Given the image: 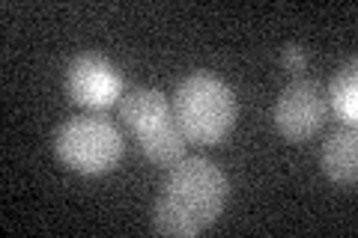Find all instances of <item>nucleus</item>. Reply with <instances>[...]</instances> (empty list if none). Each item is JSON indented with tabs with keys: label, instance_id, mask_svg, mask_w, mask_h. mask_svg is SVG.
Listing matches in <instances>:
<instances>
[{
	"label": "nucleus",
	"instance_id": "6e6552de",
	"mask_svg": "<svg viewBox=\"0 0 358 238\" xmlns=\"http://www.w3.org/2000/svg\"><path fill=\"white\" fill-rule=\"evenodd\" d=\"M329 110H334L343 126H355L358 122V63L355 57L346 60L338 72L331 75L329 89H326Z\"/></svg>",
	"mask_w": 358,
	"mask_h": 238
},
{
	"label": "nucleus",
	"instance_id": "f257e3e1",
	"mask_svg": "<svg viewBox=\"0 0 358 238\" xmlns=\"http://www.w3.org/2000/svg\"><path fill=\"white\" fill-rule=\"evenodd\" d=\"M230 182L209 158H182L171 167L159 200L152 202V230L192 238L209 230L227 206Z\"/></svg>",
	"mask_w": 358,
	"mask_h": 238
},
{
	"label": "nucleus",
	"instance_id": "1a4fd4ad",
	"mask_svg": "<svg viewBox=\"0 0 358 238\" xmlns=\"http://www.w3.org/2000/svg\"><path fill=\"white\" fill-rule=\"evenodd\" d=\"M281 66L289 72V75H301L308 69V54L301 48L299 42H287L281 48Z\"/></svg>",
	"mask_w": 358,
	"mask_h": 238
},
{
	"label": "nucleus",
	"instance_id": "7ed1b4c3",
	"mask_svg": "<svg viewBox=\"0 0 358 238\" xmlns=\"http://www.w3.org/2000/svg\"><path fill=\"white\" fill-rule=\"evenodd\" d=\"M120 119L131 131L134 143L147 155V161L159 167H173L185 158L188 140L179 131L173 105L164 93L150 87H134L120 98Z\"/></svg>",
	"mask_w": 358,
	"mask_h": 238
},
{
	"label": "nucleus",
	"instance_id": "0eeeda50",
	"mask_svg": "<svg viewBox=\"0 0 358 238\" xmlns=\"http://www.w3.org/2000/svg\"><path fill=\"white\" fill-rule=\"evenodd\" d=\"M320 167L334 185H355L358 179V134L355 126L334 128L320 152Z\"/></svg>",
	"mask_w": 358,
	"mask_h": 238
},
{
	"label": "nucleus",
	"instance_id": "423d86ee",
	"mask_svg": "<svg viewBox=\"0 0 358 238\" xmlns=\"http://www.w3.org/2000/svg\"><path fill=\"white\" fill-rule=\"evenodd\" d=\"M326 117H329V101L322 87L317 81H301V77L281 89V96H278L272 107L275 128L281 131V137L293 143L313 137L322 128Z\"/></svg>",
	"mask_w": 358,
	"mask_h": 238
},
{
	"label": "nucleus",
	"instance_id": "f03ea898",
	"mask_svg": "<svg viewBox=\"0 0 358 238\" xmlns=\"http://www.w3.org/2000/svg\"><path fill=\"white\" fill-rule=\"evenodd\" d=\"M173 117L188 143L215 146L236 126L239 105L227 81L212 72H192L176 84Z\"/></svg>",
	"mask_w": 358,
	"mask_h": 238
},
{
	"label": "nucleus",
	"instance_id": "20e7f679",
	"mask_svg": "<svg viewBox=\"0 0 358 238\" xmlns=\"http://www.w3.org/2000/svg\"><path fill=\"white\" fill-rule=\"evenodd\" d=\"M54 155L63 167L81 176H102L110 173L120 158L126 155V140L120 128L108 117L99 113H81L66 119L54 134Z\"/></svg>",
	"mask_w": 358,
	"mask_h": 238
},
{
	"label": "nucleus",
	"instance_id": "39448f33",
	"mask_svg": "<svg viewBox=\"0 0 358 238\" xmlns=\"http://www.w3.org/2000/svg\"><path fill=\"white\" fill-rule=\"evenodd\" d=\"M66 96L84 110H108L126 96V77L102 54H78L66 69Z\"/></svg>",
	"mask_w": 358,
	"mask_h": 238
}]
</instances>
